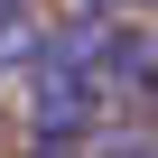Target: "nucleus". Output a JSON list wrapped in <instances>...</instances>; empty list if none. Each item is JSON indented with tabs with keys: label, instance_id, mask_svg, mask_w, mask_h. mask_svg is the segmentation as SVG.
Here are the masks:
<instances>
[{
	"label": "nucleus",
	"instance_id": "f257e3e1",
	"mask_svg": "<svg viewBox=\"0 0 158 158\" xmlns=\"http://www.w3.org/2000/svg\"><path fill=\"white\" fill-rule=\"evenodd\" d=\"M28 56H47V37H37V19H10V28H0V74L28 65Z\"/></svg>",
	"mask_w": 158,
	"mask_h": 158
},
{
	"label": "nucleus",
	"instance_id": "f03ea898",
	"mask_svg": "<svg viewBox=\"0 0 158 158\" xmlns=\"http://www.w3.org/2000/svg\"><path fill=\"white\" fill-rule=\"evenodd\" d=\"M130 10H149V0H84V19H130Z\"/></svg>",
	"mask_w": 158,
	"mask_h": 158
},
{
	"label": "nucleus",
	"instance_id": "7ed1b4c3",
	"mask_svg": "<svg viewBox=\"0 0 158 158\" xmlns=\"http://www.w3.org/2000/svg\"><path fill=\"white\" fill-rule=\"evenodd\" d=\"M10 19H28V0H0V28H10Z\"/></svg>",
	"mask_w": 158,
	"mask_h": 158
}]
</instances>
